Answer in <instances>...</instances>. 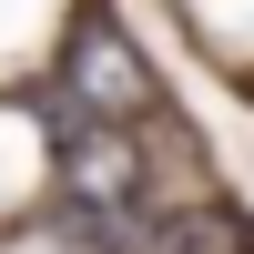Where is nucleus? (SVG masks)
<instances>
[{
  "instance_id": "nucleus-1",
  "label": "nucleus",
  "mask_w": 254,
  "mask_h": 254,
  "mask_svg": "<svg viewBox=\"0 0 254 254\" xmlns=\"http://www.w3.org/2000/svg\"><path fill=\"white\" fill-rule=\"evenodd\" d=\"M51 92L71 102V112H92V122H153V112H163V71H153V51H142L102 0H81V10L61 20Z\"/></svg>"
},
{
  "instance_id": "nucleus-2",
  "label": "nucleus",
  "mask_w": 254,
  "mask_h": 254,
  "mask_svg": "<svg viewBox=\"0 0 254 254\" xmlns=\"http://www.w3.org/2000/svg\"><path fill=\"white\" fill-rule=\"evenodd\" d=\"M132 254H254V214L214 183V193H193V203H173V214H153Z\"/></svg>"
}]
</instances>
